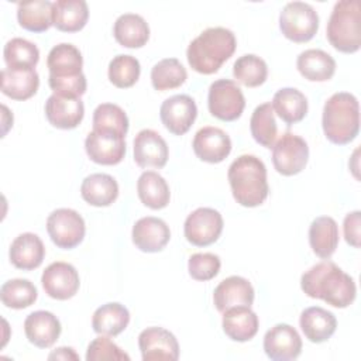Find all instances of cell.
I'll list each match as a JSON object with an SVG mask.
<instances>
[{"label": "cell", "instance_id": "41", "mask_svg": "<svg viewBox=\"0 0 361 361\" xmlns=\"http://www.w3.org/2000/svg\"><path fill=\"white\" fill-rule=\"evenodd\" d=\"M141 73L140 62L133 55H117L109 63V79L120 89H127L135 85Z\"/></svg>", "mask_w": 361, "mask_h": 361}, {"label": "cell", "instance_id": "27", "mask_svg": "<svg viewBox=\"0 0 361 361\" xmlns=\"http://www.w3.org/2000/svg\"><path fill=\"white\" fill-rule=\"evenodd\" d=\"M80 195L86 203L96 207L110 206L118 196L117 180L107 173H92L80 185Z\"/></svg>", "mask_w": 361, "mask_h": 361}, {"label": "cell", "instance_id": "38", "mask_svg": "<svg viewBox=\"0 0 361 361\" xmlns=\"http://www.w3.org/2000/svg\"><path fill=\"white\" fill-rule=\"evenodd\" d=\"M188 72L176 58H165L151 69V83L155 90L165 92L176 89L185 83Z\"/></svg>", "mask_w": 361, "mask_h": 361}, {"label": "cell", "instance_id": "29", "mask_svg": "<svg viewBox=\"0 0 361 361\" xmlns=\"http://www.w3.org/2000/svg\"><path fill=\"white\" fill-rule=\"evenodd\" d=\"M89 18L87 3L83 0H56L52 6L54 25L63 32L80 31Z\"/></svg>", "mask_w": 361, "mask_h": 361}, {"label": "cell", "instance_id": "8", "mask_svg": "<svg viewBox=\"0 0 361 361\" xmlns=\"http://www.w3.org/2000/svg\"><path fill=\"white\" fill-rule=\"evenodd\" d=\"M47 231L52 243L62 250L78 247L85 237L83 217L73 209H56L47 219Z\"/></svg>", "mask_w": 361, "mask_h": 361}, {"label": "cell", "instance_id": "14", "mask_svg": "<svg viewBox=\"0 0 361 361\" xmlns=\"http://www.w3.org/2000/svg\"><path fill=\"white\" fill-rule=\"evenodd\" d=\"M264 351L274 361H290L302 353V338L295 327L278 323L264 336Z\"/></svg>", "mask_w": 361, "mask_h": 361}, {"label": "cell", "instance_id": "2", "mask_svg": "<svg viewBox=\"0 0 361 361\" xmlns=\"http://www.w3.org/2000/svg\"><path fill=\"white\" fill-rule=\"evenodd\" d=\"M235 47L237 39L231 30L224 27L206 28L189 44L186 49L188 63L197 73H216L234 54Z\"/></svg>", "mask_w": 361, "mask_h": 361}, {"label": "cell", "instance_id": "36", "mask_svg": "<svg viewBox=\"0 0 361 361\" xmlns=\"http://www.w3.org/2000/svg\"><path fill=\"white\" fill-rule=\"evenodd\" d=\"M250 130L252 138L258 144L265 148L274 147L278 135V127L271 103H262L255 107L250 120Z\"/></svg>", "mask_w": 361, "mask_h": 361}, {"label": "cell", "instance_id": "18", "mask_svg": "<svg viewBox=\"0 0 361 361\" xmlns=\"http://www.w3.org/2000/svg\"><path fill=\"white\" fill-rule=\"evenodd\" d=\"M45 116L54 127L72 130L82 123L85 106L80 97H66L54 93L45 102Z\"/></svg>", "mask_w": 361, "mask_h": 361}, {"label": "cell", "instance_id": "44", "mask_svg": "<svg viewBox=\"0 0 361 361\" xmlns=\"http://www.w3.org/2000/svg\"><path fill=\"white\" fill-rule=\"evenodd\" d=\"M87 361H103V360H130V355L124 353L109 336H99L87 345L86 351Z\"/></svg>", "mask_w": 361, "mask_h": 361}, {"label": "cell", "instance_id": "12", "mask_svg": "<svg viewBox=\"0 0 361 361\" xmlns=\"http://www.w3.org/2000/svg\"><path fill=\"white\" fill-rule=\"evenodd\" d=\"M41 283L49 298L56 300H68L79 290L80 279L76 268L72 264L56 261L44 269Z\"/></svg>", "mask_w": 361, "mask_h": 361}, {"label": "cell", "instance_id": "39", "mask_svg": "<svg viewBox=\"0 0 361 361\" xmlns=\"http://www.w3.org/2000/svg\"><path fill=\"white\" fill-rule=\"evenodd\" d=\"M0 298H1V303L6 307L18 310V309H25L34 305V302L38 298V292L35 285L28 279L16 278L1 285Z\"/></svg>", "mask_w": 361, "mask_h": 361}, {"label": "cell", "instance_id": "32", "mask_svg": "<svg viewBox=\"0 0 361 361\" xmlns=\"http://www.w3.org/2000/svg\"><path fill=\"white\" fill-rule=\"evenodd\" d=\"M47 66L49 69V76L66 78L76 76L82 73L83 58L80 51L68 42L55 45L47 58Z\"/></svg>", "mask_w": 361, "mask_h": 361}, {"label": "cell", "instance_id": "33", "mask_svg": "<svg viewBox=\"0 0 361 361\" xmlns=\"http://www.w3.org/2000/svg\"><path fill=\"white\" fill-rule=\"evenodd\" d=\"M271 106L274 113H276L278 117L289 126L302 121L307 114V99L295 87L279 89L274 94Z\"/></svg>", "mask_w": 361, "mask_h": 361}, {"label": "cell", "instance_id": "23", "mask_svg": "<svg viewBox=\"0 0 361 361\" xmlns=\"http://www.w3.org/2000/svg\"><path fill=\"white\" fill-rule=\"evenodd\" d=\"M223 331L233 341H248L258 331V316L250 306L230 307L223 313Z\"/></svg>", "mask_w": 361, "mask_h": 361}, {"label": "cell", "instance_id": "28", "mask_svg": "<svg viewBox=\"0 0 361 361\" xmlns=\"http://www.w3.org/2000/svg\"><path fill=\"white\" fill-rule=\"evenodd\" d=\"M309 243L313 252L329 259L338 245V226L330 216L316 217L309 227Z\"/></svg>", "mask_w": 361, "mask_h": 361}, {"label": "cell", "instance_id": "13", "mask_svg": "<svg viewBox=\"0 0 361 361\" xmlns=\"http://www.w3.org/2000/svg\"><path fill=\"white\" fill-rule=\"evenodd\" d=\"M197 116L195 100L188 94H175L164 100L159 117L165 128L173 135H183L189 131Z\"/></svg>", "mask_w": 361, "mask_h": 361}, {"label": "cell", "instance_id": "6", "mask_svg": "<svg viewBox=\"0 0 361 361\" xmlns=\"http://www.w3.org/2000/svg\"><path fill=\"white\" fill-rule=\"evenodd\" d=\"M279 28L288 39L307 42L319 30L317 11L307 3L290 1L279 14Z\"/></svg>", "mask_w": 361, "mask_h": 361}, {"label": "cell", "instance_id": "30", "mask_svg": "<svg viewBox=\"0 0 361 361\" xmlns=\"http://www.w3.org/2000/svg\"><path fill=\"white\" fill-rule=\"evenodd\" d=\"M113 34L121 47L141 48L149 39V27L140 14L126 13L116 20Z\"/></svg>", "mask_w": 361, "mask_h": 361}, {"label": "cell", "instance_id": "10", "mask_svg": "<svg viewBox=\"0 0 361 361\" xmlns=\"http://www.w3.org/2000/svg\"><path fill=\"white\" fill-rule=\"evenodd\" d=\"M223 231V217L212 207H199L185 220L186 240L196 247H207L216 243Z\"/></svg>", "mask_w": 361, "mask_h": 361}, {"label": "cell", "instance_id": "34", "mask_svg": "<svg viewBox=\"0 0 361 361\" xmlns=\"http://www.w3.org/2000/svg\"><path fill=\"white\" fill-rule=\"evenodd\" d=\"M137 193L142 204L152 210H159L168 206L171 192L166 180L154 171H145L137 180Z\"/></svg>", "mask_w": 361, "mask_h": 361}, {"label": "cell", "instance_id": "15", "mask_svg": "<svg viewBox=\"0 0 361 361\" xmlns=\"http://www.w3.org/2000/svg\"><path fill=\"white\" fill-rule=\"evenodd\" d=\"M138 347L144 361L179 358V344L176 337L162 327H147L138 336Z\"/></svg>", "mask_w": 361, "mask_h": 361}, {"label": "cell", "instance_id": "47", "mask_svg": "<svg viewBox=\"0 0 361 361\" xmlns=\"http://www.w3.org/2000/svg\"><path fill=\"white\" fill-rule=\"evenodd\" d=\"M49 360H79V355L71 347H59L48 355Z\"/></svg>", "mask_w": 361, "mask_h": 361}, {"label": "cell", "instance_id": "1", "mask_svg": "<svg viewBox=\"0 0 361 361\" xmlns=\"http://www.w3.org/2000/svg\"><path fill=\"white\" fill-rule=\"evenodd\" d=\"M300 288L309 298L322 299L338 309L350 306L357 295L354 279L331 261H322L300 278Z\"/></svg>", "mask_w": 361, "mask_h": 361}, {"label": "cell", "instance_id": "43", "mask_svg": "<svg viewBox=\"0 0 361 361\" xmlns=\"http://www.w3.org/2000/svg\"><path fill=\"white\" fill-rule=\"evenodd\" d=\"M221 261L212 252H196L188 261L189 275L195 281H210L220 272Z\"/></svg>", "mask_w": 361, "mask_h": 361}, {"label": "cell", "instance_id": "45", "mask_svg": "<svg viewBox=\"0 0 361 361\" xmlns=\"http://www.w3.org/2000/svg\"><path fill=\"white\" fill-rule=\"evenodd\" d=\"M48 83L55 94L66 96V97H80L87 87L86 76L83 73L76 76H66V78L49 76Z\"/></svg>", "mask_w": 361, "mask_h": 361}, {"label": "cell", "instance_id": "4", "mask_svg": "<svg viewBox=\"0 0 361 361\" xmlns=\"http://www.w3.org/2000/svg\"><path fill=\"white\" fill-rule=\"evenodd\" d=\"M322 126L326 138L337 145L351 142L360 131V106L354 94L337 92L323 107Z\"/></svg>", "mask_w": 361, "mask_h": 361}, {"label": "cell", "instance_id": "35", "mask_svg": "<svg viewBox=\"0 0 361 361\" xmlns=\"http://www.w3.org/2000/svg\"><path fill=\"white\" fill-rule=\"evenodd\" d=\"M52 6L54 3L48 0H35L18 3L17 6V20L18 24L31 32H44L51 25L52 21Z\"/></svg>", "mask_w": 361, "mask_h": 361}, {"label": "cell", "instance_id": "46", "mask_svg": "<svg viewBox=\"0 0 361 361\" xmlns=\"http://www.w3.org/2000/svg\"><path fill=\"white\" fill-rule=\"evenodd\" d=\"M360 223H361V213H360V210L348 213L344 217V223H343L344 238L354 248L360 247Z\"/></svg>", "mask_w": 361, "mask_h": 361}, {"label": "cell", "instance_id": "26", "mask_svg": "<svg viewBox=\"0 0 361 361\" xmlns=\"http://www.w3.org/2000/svg\"><path fill=\"white\" fill-rule=\"evenodd\" d=\"M39 86V76L35 69L1 71V92L13 100H27L32 97Z\"/></svg>", "mask_w": 361, "mask_h": 361}, {"label": "cell", "instance_id": "37", "mask_svg": "<svg viewBox=\"0 0 361 361\" xmlns=\"http://www.w3.org/2000/svg\"><path fill=\"white\" fill-rule=\"evenodd\" d=\"M3 56L10 69H35L39 61V51L31 41L17 37L7 41Z\"/></svg>", "mask_w": 361, "mask_h": 361}, {"label": "cell", "instance_id": "22", "mask_svg": "<svg viewBox=\"0 0 361 361\" xmlns=\"http://www.w3.org/2000/svg\"><path fill=\"white\" fill-rule=\"evenodd\" d=\"M8 257L16 268L31 271L42 264L45 257V247L37 234L23 233L13 240Z\"/></svg>", "mask_w": 361, "mask_h": 361}, {"label": "cell", "instance_id": "21", "mask_svg": "<svg viewBox=\"0 0 361 361\" xmlns=\"http://www.w3.org/2000/svg\"><path fill=\"white\" fill-rule=\"evenodd\" d=\"M24 331L31 344L38 348H49L59 338L61 323L54 313L37 310L25 317Z\"/></svg>", "mask_w": 361, "mask_h": 361}, {"label": "cell", "instance_id": "42", "mask_svg": "<svg viewBox=\"0 0 361 361\" xmlns=\"http://www.w3.org/2000/svg\"><path fill=\"white\" fill-rule=\"evenodd\" d=\"M93 130H110L126 137L128 131V117L120 106L102 103L93 111Z\"/></svg>", "mask_w": 361, "mask_h": 361}, {"label": "cell", "instance_id": "25", "mask_svg": "<svg viewBox=\"0 0 361 361\" xmlns=\"http://www.w3.org/2000/svg\"><path fill=\"white\" fill-rule=\"evenodd\" d=\"M299 73L310 82L330 80L336 72L334 58L323 49H306L296 59Z\"/></svg>", "mask_w": 361, "mask_h": 361}, {"label": "cell", "instance_id": "24", "mask_svg": "<svg viewBox=\"0 0 361 361\" xmlns=\"http://www.w3.org/2000/svg\"><path fill=\"white\" fill-rule=\"evenodd\" d=\"M299 324L305 337L316 344L327 341L337 329L336 316L320 306L305 309L300 314Z\"/></svg>", "mask_w": 361, "mask_h": 361}, {"label": "cell", "instance_id": "40", "mask_svg": "<svg viewBox=\"0 0 361 361\" xmlns=\"http://www.w3.org/2000/svg\"><path fill=\"white\" fill-rule=\"evenodd\" d=\"M233 75L238 83L247 87H257L267 80L268 66L262 58L254 54H245L234 62Z\"/></svg>", "mask_w": 361, "mask_h": 361}, {"label": "cell", "instance_id": "20", "mask_svg": "<svg viewBox=\"0 0 361 361\" xmlns=\"http://www.w3.org/2000/svg\"><path fill=\"white\" fill-rule=\"evenodd\" d=\"M254 288L248 279L243 276H228L223 279L213 292V302L220 313L230 307L250 306L254 302Z\"/></svg>", "mask_w": 361, "mask_h": 361}, {"label": "cell", "instance_id": "3", "mask_svg": "<svg viewBox=\"0 0 361 361\" xmlns=\"http://www.w3.org/2000/svg\"><path fill=\"white\" fill-rule=\"evenodd\" d=\"M233 197L244 207H257L268 197L267 166L255 155H240L227 172Z\"/></svg>", "mask_w": 361, "mask_h": 361}, {"label": "cell", "instance_id": "5", "mask_svg": "<svg viewBox=\"0 0 361 361\" xmlns=\"http://www.w3.org/2000/svg\"><path fill=\"white\" fill-rule=\"evenodd\" d=\"M326 35L331 47L354 54L361 47V7L358 0H340L330 14Z\"/></svg>", "mask_w": 361, "mask_h": 361}, {"label": "cell", "instance_id": "19", "mask_svg": "<svg viewBox=\"0 0 361 361\" xmlns=\"http://www.w3.org/2000/svg\"><path fill=\"white\" fill-rule=\"evenodd\" d=\"M131 237L134 245L140 251L158 252L169 243L171 230L162 219L147 216L135 221Z\"/></svg>", "mask_w": 361, "mask_h": 361}, {"label": "cell", "instance_id": "7", "mask_svg": "<svg viewBox=\"0 0 361 361\" xmlns=\"http://www.w3.org/2000/svg\"><path fill=\"white\" fill-rule=\"evenodd\" d=\"M207 107L213 117L221 121H234L244 111L245 97L234 80L219 79L209 87Z\"/></svg>", "mask_w": 361, "mask_h": 361}, {"label": "cell", "instance_id": "17", "mask_svg": "<svg viewBox=\"0 0 361 361\" xmlns=\"http://www.w3.org/2000/svg\"><path fill=\"white\" fill-rule=\"evenodd\" d=\"M192 147L199 159L209 164H219L230 155L231 140L221 128L207 126L195 134Z\"/></svg>", "mask_w": 361, "mask_h": 361}, {"label": "cell", "instance_id": "9", "mask_svg": "<svg viewBox=\"0 0 361 361\" xmlns=\"http://www.w3.org/2000/svg\"><path fill=\"white\" fill-rule=\"evenodd\" d=\"M309 159L307 142L292 133H285L272 147V164L278 173L293 176L302 172Z\"/></svg>", "mask_w": 361, "mask_h": 361}, {"label": "cell", "instance_id": "16", "mask_svg": "<svg viewBox=\"0 0 361 361\" xmlns=\"http://www.w3.org/2000/svg\"><path fill=\"white\" fill-rule=\"evenodd\" d=\"M169 149L166 141L155 130L144 128L134 138V161L140 168H164Z\"/></svg>", "mask_w": 361, "mask_h": 361}, {"label": "cell", "instance_id": "11", "mask_svg": "<svg viewBox=\"0 0 361 361\" xmlns=\"http://www.w3.org/2000/svg\"><path fill=\"white\" fill-rule=\"evenodd\" d=\"M85 149L99 165H117L126 155V140L116 131L92 130L85 140Z\"/></svg>", "mask_w": 361, "mask_h": 361}, {"label": "cell", "instance_id": "31", "mask_svg": "<svg viewBox=\"0 0 361 361\" xmlns=\"http://www.w3.org/2000/svg\"><path fill=\"white\" fill-rule=\"evenodd\" d=\"M130 323L128 309L117 302H110L97 307L92 317V327L94 333L114 337L126 330Z\"/></svg>", "mask_w": 361, "mask_h": 361}]
</instances>
